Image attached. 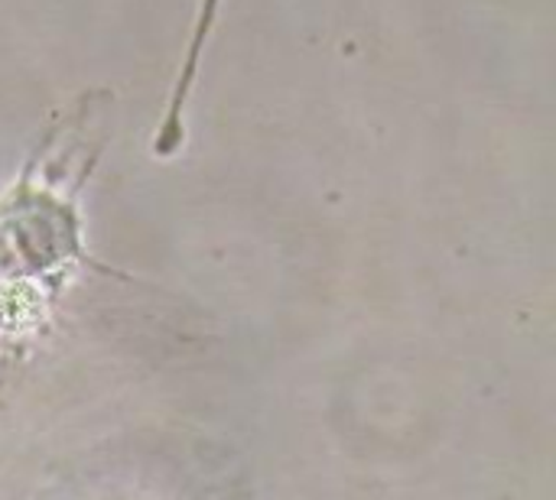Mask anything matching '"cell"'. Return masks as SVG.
<instances>
[{"label":"cell","instance_id":"1","mask_svg":"<svg viewBox=\"0 0 556 500\" xmlns=\"http://www.w3.org/2000/svg\"><path fill=\"white\" fill-rule=\"evenodd\" d=\"M222 3L225 0H195V13H192V26H189V36L182 42V55H179V65H176V78L169 85V94L163 101V111L156 117V127H153V140H150V150L153 156L160 159H169L182 150L186 143V120H189V104L195 98V88H199V75H202V62L208 55V46H212V36L218 29V20H222Z\"/></svg>","mask_w":556,"mask_h":500}]
</instances>
